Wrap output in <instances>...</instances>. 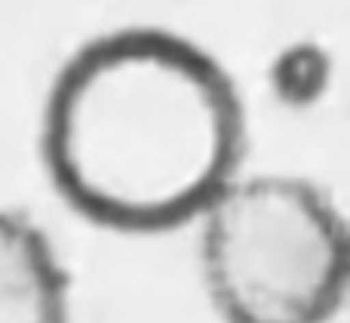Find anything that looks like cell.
<instances>
[{
	"label": "cell",
	"instance_id": "obj_1",
	"mask_svg": "<svg viewBox=\"0 0 350 323\" xmlns=\"http://www.w3.org/2000/svg\"><path fill=\"white\" fill-rule=\"evenodd\" d=\"M246 105L200 43L151 25L98 34L53 77L40 114L49 185L120 234L191 225L243 172Z\"/></svg>",
	"mask_w": 350,
	"mask_h": 323
},
{
	"label": "cell",
	"instance_id": "obj_3",
	"mask_svg": "<svg viewBox=\"0 0 350 323\" xmlns=\"http://www.w3.org/2000/svg\"><path fill=\"white\" fill-rule=\"evenodd\" d=\"M71 274L31 216L0 207V323H71Z\"/></svg>",
	"mask_w": 350,
	"mask_h": 323
},
{
	"label": "cell",
	"instance_id": "obj_4",
	"mask_svg": "<svg viewBox=\"0 0 350 323\" xmlns=\"http://www.w3.org/2000/svg\"><path fill=\"white\" fill-rule=\"evenodd\" d=\"M347 302H350V219H347Z\"/></svg>",
	"mask_w": 350,
	"mask_h": 323
},
{
	"label": "cell",
	"instance_id": "obj_2",
	"mask_svg": "<svg viewBox=\"0 0 350 323\" xmlns=\"http://www.w3.org/2000/svg\"><path fill=\"white\" fill-rule=\"evenodd\" d=\"M221 323H329L347 302V219L298 176H237L197 219Z\"/></svg>",
	"mask_w": 350,
	"mask_h": 323
}]
</instances>
